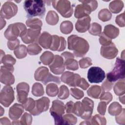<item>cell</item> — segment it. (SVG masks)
Masks as SVG:
<instances>
[{
    "mask_svg": "<svg viewBox=\"0 0 125 125\" xmlns=\"http://www.w3.org/2000/svg\"><path fill=\"white\" fill-rule=\"evenodd\" d=\"M114 92L116 95L121 96L125 94V85L124 79L120 80L115 83L113 87Z\"/></svg>",
    "mask_w": 125,
    "mask_h": 125,
    "instance_id": "4dcf8cb0",
    "label": "cell"
},
{
    "mask_svg": "<svg viewBox=\"0 0 125 125\" xmlns=\"http://www.w3.org/2000/svg\"><path fill=\"white\" fill-rule=\"evenodd\" d=\"M101 101H104L108 104L112 100V94L108 92H103L99 97Z\"/></svg>",
    "mask_w": 125,
    "mask_h": 125,
    "instance_id": "c3c4849f",
    "label": "cell"
},
{
    "mask_svg": "<svg viewBox=\"0 0 125 125\" xmlns=\"http://www.w3.org/2000/svg\"><path fill=\"white\" fill-rule=\"evenodd\" d=\"M90 125H105L106 119L100 115L96 114L89 119Z\"/></svg>",
    "mask_w": 125,
    "mask_h": 125,
    "instance_id": "f35d334b",
    "label": "cell"
},
{
    "mask_svg": "<svg viewBox=\"0 0 125 125\" xmlns=\"http://www.w3.org/2000/svg\"><path fill=\"white\" fill-rule=\"evenodd\" d=\"M107 79L112 83L125 78V60L118 57L113 69L106 75Z\"/></svg>",
    "mask_w": 125,
    "mask_h": 125,
    "instance_id": "277c9868",
    "label": "cell"
},
{
    "mask_svg": "<svg viewBox=\"0 0 125 125\" xmlns=\"http://www.w3.org/2000/svg\"><path fill=\"white\" fill-rule=\"evenodd\" d=\"M118 53V50L112 42L109 45L102 46L100 49L101 56L107 59L111 60L115 58Z\"/></svg>",
    "mask_w": 125,
    "mask_h": 125,
    "instance_id": "d6986e66",
    "label": "cell"
},
{
    "mask_svg": "<svg viewBox=\"0 0 125 125\" xmlns=\"http://www.w3.org/2000/svg\"><path fill=\"white\" fill-rule=\"evenodd\" d=\"M113 85V83L109 81L107 79L104 81V82L102 83L101 88L104 91H110Z\"/></svg>",
    "mask_w": 125,
    "mask_h": 125,
    "instance_id": "9f6ffc18",
    "label": "cell"
},
{
    "mask_svg": "<svg viewBox=\"0 0 125 125\" xmlns=\"http://www.w3.org/2000/svg\"><path fill=\"white\" fill-rule=\"evenodd\" d=\"M59 18L56 12L54 11H49L46 16L45 21L46 22L51 25H56L59 21Z\"/></svg>",
    "mask_w": 125,
    "mask_h": 125,
    "instance_id": "4316f807",
    "label": "cell"
},
{
    "mask_svg": "<svg viewBox=\"0 0 125 125\" xmlns=\"http://www.w3.org/2000/svg\"><path fill=\"white\" fill-rule=\"evenodd\" d=\"M41 28L27 29L25 34L21 37L22 41L26 44L35 42L37 39H38V37L41 33Z\"/></svg>",
    "mask_w": 125,
    "mask_h": 125,
    "instance_id": "e0dca14e",
    "label": "cell"
},
{
    "mask_svg": "<svg viewBox=\"0 0 125 125\" xmlns=\"http://www.w3.org/2000/svg\"><path fill=\"white\" fill-rule=\"evenodd\" d=\"M27 29L25 25L21 22H16L10 24L4 33L5 38L9 41L14 40L18 37L23 36Z\"/></svg>",
    "mask_w": 125,
    "mask_h": 125,
    "instance_id": "5b68a950",
    "label": "cell"
},
{
    "mask_svg": "<svg viewBox=\"0 0 125 125\" xmlns=\"http://www.w3.org/2000/svg\"><path fill=\"white\" fill-rule=\"evenodd\" d=\"M25 23L27 26L30 27V28L33 29L41 28L42 25V21L38 18L29 19L27 20Z\"/></svg>",
    "mask_w": 125,
    "mask_h": 125,
    "instance_id": "836d02e7",
    "label": "cell"
},
{
    "mask_svg": "<svg viewBox=\"0 0 125 125\" xmlns=\"http://www.w3.org/2000/svg\"><path fill=\"white\" fill-rule=\"evenodd\" d=\"M79 1L82 4L77 5L74 11V16L77 19L88 16L98 7V2L96 0H80Z\"/></svg>",
    "mask_w": 125,
    "mask_h": 125,
    "instance_id": "3957f363",
    "label": "cell"
},
{
    "mask_svg": "<svg viewBox=\"0 0 125 125\" xmlns=\"http://www.w3.org/2000/svg\"><path fill=\"white\" fill-rule=\"evenodd\" d=\"M66 45V42L65 39L61 36L56 35H52V42L50 49L52 51H63Z\"/></svg>",
    "mask_w": 125,
    "mask_h": 125,
    "instance_id": "ffe728a7",
    "label": "cell"
},
{
    "mask_svg": "<svg viewBox=\"0 0 125 125\" xmlns=\"http://www.w3.org/2000/svg\"><path fill=\"white\" fill-rule=\"evenodd\" d=\"M91 18L89 16L78 19L76 24L75 28L80 33H84L88 30L90 26Z\"/></svg>",
    "mask_w": 125,
    "mask_h": 125,
    "instance_id": "44dd1931",
    "label": "cell"
},
{
    "mask_svg": "<svg viewBox=\"0 0 125 125\" xmlns=\"http://www.w3.org/2000/svg\"><path fill=\"white\" fill-rule=\"evenodd\" d=\"M7 45L8 48L10 50H15L20 45V41L18 39H16L14 40L8 41Z\"/></svg>",
    "mask_w": 125,
    "mask_h": 125,
    "instance_id": "816d5d0a",
    "label": "cell"
},
{
    "mask_svg": "<svg viewBox=\"0 0 125 125\" xmlns=\"http://www.w3.org/2000/svg\"><path fill=\"white\" fill-rule=\"evenodd\" d=\"M14 53L18 59H21L25 58L27 54V47L24 45L21 44L14 50Z\"/></svg>",
    "mask_w": 125,
    "mask_h": 125,
    "instance_id": "d6a6232c",
    "label": "cell"
},
{
    "mask_svg": "<svg viewBox=\"0 0 125 125\" xmlns=\"http://www.w3.org/2000/svg\"><path fill=\"white\" fill-rule=\"evenodd\" d=\"M23 105L16 103L14 104L9 109V116L13 120H18L21 117L24 112Z\"/></svg>",
    "mask_w": 125,
    "mask_h": 125,
    "instance_id": "7402d4cb",
    "label": "cell"
},
{
    "mask_svg": "<svg viewBox=\"0 0 125 125\" xmlns=\"http://www.w3.org/2000/svg\"><path fill=\"white\" fill-rule=\"evenodd\" d=\"M15 99L14 91L10 85L4 86L0 91V103L5 107H8Z\"/></svg>",
    "mask_w": 125,
    "mask_h": 125,
    "instance_id": "ba28073f",
    "label": "cell"
},
{
    "mask_svg": "<svg viewBox=\"0 0 125 125\" xmlns=\"http://www.w3.org/2000/svg\"><path fill=\"white\" fill-rule=\"evenodd\" d=\"M52 6L63 17L69 18L73 14V9L70 1L67 0H52Z\"/></svg>",
    "mask_w": 125,
    "mask_h": 125,
    "instance_id": "52a82bcc",
    "label": "cell"
},
{
    "mask_svg": "<svg viewBox=\"0 0 125 125\" xmlns=\"http://www.w3.org/2000/svg\"><path fill=\"white\" fill-rule=\"evenodd\" d=\"M6 25V21L2 18L0 17V30H1Z\"/></svg>",
    "mask_w": 125,
    "mask_h": 125,
    "instance_id": "94428289",
    "label": "cell"
},
{
    "mask_svg": "<svg viewBox=\"0 0 125 125\" xmlns=\"http://www.w3.org/2000/svg\"><path fill=\"white\" fill-rule=\"evenodd\" d=\"M16 89L18 101L22 104H24L28 99L27 96L29 91V84L25 82L20 83L17 85Z\"/></svg>",
    "mask_w": 125,
    "mask_h": 125,
    "instance_id": "2e32d148",
    "label": "cell"
},
{
    "mask_svg": "<svg viewBox=\"0 0 125 125\" xmlns=\"http://www.w3.org/2000/svg\"><path fill=\"white\" fill-rule=\"evenodd\" d=\"M52 42V36L47 32H43L38 38L39 43L44 49H50Z\"/></svg>",
    "mask_w": 125,
    "mask_h": 125,
    "instance_id": "603a6c76",
    "label": "cell"
},
{
    "mask_svg": "<svg viewBox=\"0 0 125 125\" xmlns=\"http://www.w3.org/2000/svg\"><path fill=\"white\" fill-rule=\"evenodd\" d=\"M65 105L62 101L58 100L52 102V106L50 109V113L54 120L55 125L63 124L62 115L64 113Z\"/></svg>",
    "mask_w": 125,
    "mask_h": 125,
    "instance_id": "8992f818",
    "label": "cell"
},
{
    "mask_svg": "<svg viewBox=\"0 0 125 125\" xmlns=\"http://www.w3.org/2000/svg\"><path fill=\"white\" fill-rule=\"evenodd\" d=\"M64 60V64L66 69L70 70H76L79 68L78 62L74 60V55L69 52H64L61 54Z\"/></svg>",
    "mask_w": 125,
    "mask_h": 125,
    "instance_id": "ac0fdd59",
    "label": "cell"
},
{
    "mask_svg": "<svg viewBox=\"0 0 125 125\" xmlns=\"http://www.w3.org/2000/svg\"><path fill=\"white\" fill-rule=\"evenodd\" d=\"M22 104L25 110L30 112L35 108L36 105V101H35L31 98H28L26 102Z\"/></svg>",
    "mask_w": 125,
    "mask_h": 125,
    "instance_id": "ee69618b",
    "label": "cell"
},
{
    "mask_svg": "<svg viewBox=\"0 0 125 125\" xmlns=\"http://www.w3.org/2000/svg\"><path fill=\"white\" fill-rule=\"evenodd\" d=\"M88 32L93 36H100L102 33V26L97 22H93L90 24Z\"/></svg>",
    "mask_w": 125,
    "mask_h": 125,
    "instance_id": "74e56055",
    "label": "cell"
},
{
    "mask_svg": "<svg viewBox=\"0 0 125 125\" xmlns=\"http://www.w3.org/2000/svg\"><path fill=\"white\" fill-rule=\"evenodd\" d=\"M27 52L30 55H36L41 52L42 48L36 42H34L29 45L27 48Z\"/></svg>",
    "mask_w": 125,
    "mask_h": 125,
    "instance_id": "8d00e7d4",
    "label": "cell"
},
{
    "mask_svg": "<svg viewBox=\"0 0 125 125\" xmlns=\"http://www.w3.org/2000/svg\"><path fill=\"white\" fill-rule=\"evenodd\" d=\"M11 123L10 120L6 117L1 118L0 119V125H10Z\"/></svg>",
    "mask_w": 125,
    "mask_h": 125,
    "instance_id": "91938a15",
    "label": "cell"
},
{
    "mask_svg": "<svg viewBox=\"0 0 125 125\" xmlns=\"http://www.w3.org/2000/svg\"><path fill=\"white\" fill-rule=\"evenodd\" d=\"M14 70L13 66L3 65L0 67V82L7 85H11L15 82V78L12 73Z\"/></svg>",
    "mask_w": 125,
    "mask_h": 125,
    "instance_id": "9c48e42d",
    "label": "cell"
},
{
    "mask_svg": "<svg viewBox=\"0 0 125 125\" xmlns=\"http://www.w3.org/2000/svg\"><path fill=\"white\" fill-rule=\"evenodd\" d=\"M50 100L46 97H43L36 101L35 108L30 112V113L34 116H37L42 112L47 111L49 106Z\"/></svg>",
    "mask_w": 125,
    "mask_h": 125,
    "instance_id": "5bb4252c",
    "label": "cell"
},
{
    "mask_svg": "<svg viewBox=\"0 0 125 125\" xmlns=\"http://www.w3.org/2000/svg\"><path fill=\"white\" fill-rule=\"evenodd\" d=\"M94 108L93 101L87 97H85L81 102L80 117L84 120H89L93 113Z\"/></svg>",
    "mask_w": 125,
    "mask_h": 125,
    "instance_id": "30bf717a",
    "label": "cell"
},
{
    "mask_svg": "<svg viewBox=\"0 0 125 125\" xmlns=\"http://www.w3.org/2000/svg\"><path fill=\"white\" fill-rule=\"evenodd\" d=\"M68 49L73 51L77 57H82L88 52L89 45L84 39L76 35H72L67 38Z\"/></svg>",
    "mask_w": 125,
    "mask_h": 125,
    "instance_id": "6da1fadb",
    "label": "cell"
},
{
    "mask_svg": "<svg viewBox=\"0 0 125 125\" xmlns=\"http://www.w3.org/2000/svg\"><path fill=\"white\" fill-rule=\"evenodd\" d=\"M50 82H54L58 84H60L61 83L60 78L52 75L50 73H49L47 78L43 81H42V83L44 85H46L47 83H48Z\"/></svg>",
    "mask_w": 125,
    "mask_h": 125,
    "instance_id": "681fc988",
    "label": "cell"
},
{
    "mask_svg": "<svg viewBox=\"0 0 125 125\" xmlns=\"http://www.w3.org/2000/svg\"><path fill=\"white\" fill-rule=\"evenodd\" d=\"M78 86L82 88L83 90H85L89 86V84L83 78H81V82Z\"/></svg>",
    "mask_w": 125,
    "mask_h": 125,
    "instance_id": "680465c9",
    "label": "cell"
},
{
    "mask_svg": "<svg viewBox=\"0 0 125 125\" xmlns=\"http://www.w3.org/2000/svg\"><path fill=\"white\" fill-rule=\"evenodd\" d=\"M124 7V3L123 1L120 0H115L111 1L109 5L110 11L114 14H117L121 11Z\"/></svg>",
    "mask_w": 125,
    "mask_h": 125,
    "instance_id": "484cf974",
    "label": "cell"
},
{
    "mask_svg": "<svg viewBox=\"0 0 125 125\" xmlns=\"http://www.w3.org/2000/svg\"><path fill=\"white\" fill-rule=\"evenodd\" d=\"M106 105L105 102L104 101H101L98 104L97 107V111L102 115H104L106 112Z\"/></svg>",
    "mask_w": 125,
    "mask_h": 125,
    "instance_id": "db71d44e",
    "label": "cell"
},
{
    "mask_svg": "<svg viewBox=\"0 0 125 125\" xmlns=\"http://www.w3.org/2000/svg\"><path fill=\"white\" fill-rule=\"evenodd\" d=\"M104 71L100 67H90L87 72V79L90 83H100L105 78Z\"/></svg>",
    "mask_w": 125,
    "mask_h": 125,
    "instance_id": "8fae6325",
    "label": "cell"
},
{
    "mask_svg": "<svg viewBox=\"0 0 125 125\" xmlns=\"http://www.w3.org/2000/svg\"><path fill=\"white\" fill-rule=\"evenodd\" d=\"M125 13H123L122 14H120L116 17L115 22L117 24H118L119 26L123 27L125 26Z\"/></svg>",
    "mask_w": 125,
    "mask_h": 125,
    "instance_id": "11a10c76",
    "label": "cell"
},
{
    "mask_svg": "<svg viewBox=\"0 0 125 125\" xmlns=\"http://www.w3.org/2000/svg\"><path fill=\"white\" fill-rule=\"evenodd\" d=\"M102 89L99 85H92L87 91V95L91 98L94 99H99L101 94Z\"/></svg>",
    "mask_w": 125,
    "mask_h": 125,
    "instance_id": "83f0119b",
    "label": "cell"
},
{
    "mask_svg": "<svg viewBox=\"0 0 125 125\" xmlns=\"http://www.w3.org/2000/svg\"><path fill=\"white\" fill-rule=\"evenodd\" d=\"M119 100L123 104H125V94L122 95L121 96H120L119 97Z\"/></svg>",
    "mask_w": 125,
    "mask_h": 125,
    "instance_id": "6125c7cd",
    "label": "cell"
},
{
    "mask_svg": "<svg viewBox=\"0 0 125 125\" xmlns=\"http://www.w3.org/2000/svg\"><path fill=\"white\" fill-rule=\"evenodd\" d=\"M58 97L62 100L67 99L69 95V91L68 87L65 85H62L60 87Z\"/></svg>",
    "mask_w": 125,
    "mask_h": 125,
    "instance_id": "b9f144b4",
    "label": "cell"
},
{
    "mask_svg": "<svg viewBox=\"0 0 125 125\" xmlns=\"http://www.w3.org/2000/svg\"><path fill=\"white\" fill-rule=\"evenodd\" d=\"M32 93L36 97H40L44 93L42 85L39 83H36L33 84L32 88Z\"/></svg>",
    "mask_w": 125,
    "mask_h": 125,
    "instance_id": "e575fe53",
    "label": "cell"
},
{
    "mask_svg": "<svg viewBox=\"0 0 125 125\" xmlns=\"http://www.w3.org/2000/svg\"><path fill=\"white\" fill-rule=\"evenodd\" d=\"M54 58V54L50 51H45L40 58L41 62L45 65H49L53 61Z\"/></svg>",
    "mask_w": 125,
    "mask_h": 125,
    "instance_id": "f546056e",
    "label": "cell"
},
{
    "mask_svg": "<svg viewBox=\"0 0 125 125\" xmlns=\"http://www.w3.org/2000/svg\"><path fill=\"white\" fill-rule=\"evenodd\" d=\"M63 124L64 125H75L77 123V119L73 115L68 113L62 116Z\"/></svg>",
    "mask_w": 125,
    "mask_h": 125,
    "instance_id": "7bdbcfd3",
    "label": "cell"
},
{
    "mask_svg": "<svg viewBox=\"0 0 125 125\" xmlns=\"http://www.w3.org/2000/svg\"><path fill=\"white\" fill-rule=\"evenodd\" d=\"M45 4V1L44 0H25L23 7L27 14L26 17L32 18L38 16L42 18L46 11Z\"/></svg>",
    "mask_w": 125,
    "mask_h": 125,
    "instance_id": "7a4b0ae2",
    "label": "cell"
},
{
    "mask_svg": "<svg viewBox=\"0 0 125 125\" xmlns=\"http://www.w3.org/2000/svg\"><path fill=\"white\" fill-rule=\"evenodd\" d=\"M70 94L72 96L77 100L81 99L84 96L83 92L77 88H72L70 89Z\"/></svg>",
    "mask_w": 125,
    "mask_h": 125,
    "instance_id": "bcb514c9",
    "label": "cell"
},
{
    "mask_svg": "<svg viewBox=\"0 0 125 125\" xmlns=\"http://www.w3.org/2000/svg\"><path fill=\"white\" fill-rule=\"evenodd\" d=\"M99 42H100V44L101 45H102L103 46L107 45L110 44L112 42V39L107 37L103 32L100 35Z\"/></svg>",
    "mask_w": 125,
    "mask_h": 125,
    "instance_id": "f907efd6",
    "label": "cell"
},
{
    "mask_svg": "<svg viewBox=\"0 0 125 125\" xmlns=\"http://www.w3.org/2000/svg\"><path fill=\"white\" fill-rule=\"evenodd\" d=\"M74 103L72 101H69L65 105V109L67 113H71L73 112Z\"/></svg>",
    "mask_w": 125,
    "mask_h": 125,
    "instance_id": "6f0895ef",
    "label": "cell"
},
{
    "mask_svg": "<svg viewBox=\"0 0 125 125\" xmlns=\"http://www.w3.org/2000/svg\"><path fill=\"white\" fill-rule=\"evenodd\" d=\"M32 117L31 114L25 112L21 116L20 123L21 125H30L32 123Z\"/></svg>",
    "mask_w": 125,
    "mask_h": 125,
    "instance_id": "f6af8a7d",
    "label": "cell"
},
{
    "mask_svg": "<svg viewBox=\"0 0 125 125\" xmlns=\"http://www.w3.org/2000/svg\"><path fill=\"white\" fill-rule=\"evenodd\" d=\"M16 62V60L11 55H5L1 59H0V63H2L4 65L13 66Z\"/></svg>",
    "mask_w": 125,
    "mask_h": 125,
    "instance_id": "ab89813d",
    "label": "cell"
},
{
    "mask_svg": "<svg viewBox=\"0 0 125 125\" xmlns=\"http://www.w3.org/2000/svg\"><path fill=\"white\" fill-rule=\"evenodd\" d=\"M49 67L51 71L55 74L60 75L62 73L65 69L63 58L58 55H55L52 62L49 65Z\"/></svg>",
    "mask_w": 125,
    "mask_h": 125,
    "instance_id": "9a60e30c",
    "label": "cell"
},
{
    "mask_svg": "<svg viewBox=\"0 0 125 125\" xmlns=\"http://www.w3.org/2000/svg\"><path fill=\"white\" fill-rule=\"evenodd\" d=\"M79 63L81 68H86L92 64L91 59L89 57H85L81 59Z\"/></svg>",
    "mask_w": 125,
    "mask_h": 125,
    "instance_id": "7dc6e473",
    "label": "cell"
},
{
    "mask_svg": "<svg viewBox=\"0 0 125 125\" xmlns=\"http://www.w3.org/2000/svg\"><path fill=\"white\" fill-rule=\"evenodd\" d=\"M112 17L111 12L107 9H103L101 10L98 14L99 19L103 21H109Z\"/></svg>",
    "mask_w": 125,
    "mask_h": 125,
    "instance_id": "60d3db41",
    "label": "cell"
},
{
    "mask_svg": "<svg viewBox=\"0 0 125 125\" xmlns=\"http://www.w3.org/2000/svg\"><path fill=\"white\" fill-rule=\"evenodd\" d=\"M125 109H122V112L118 115L116 116L115 120L117 123L121 125H125Z\"/></svg>",
    "mask_w": 125,
    "mask_h": 125,
    "instance_id": "f5cc1de1",
    "label": "cell"
},
{
    "mask_svg": "<svg viewBox=\"0 0 125 125\" xmlns=\"http://www.w3.org/2000/svg\"><path fill=\"white\" fill-rule=\"evenodd\" d=\"M49 70L46 67L41 66L35 72L34 78L37 81H43L49 74Z\"/></svg>",
    "mask_w": 125,
    "mask_h": 125,
    "instance_id": "d4e9b609",
    "label": "cell"
},
{
    "mask_svg": "<svg viewBox=\"0 0 125 125\" xmlns=\"http://www.w3.org/2000/svg\"><path fill=\"white\" fill-rule=\"evenodd\" d=\"M122 105L118 102H114L111 103L109 106L108 111L110 115L112 116H117L122 111Z\"/></svg>",
    "mask_w": 125,
    "mask_h": 125,
    "instance_id": "f1b7e54d",
    "label": "cell"
},
{
    "mask_svg": "<svg viewBox=\"0 0 125 125\" xmlns=\"http://www.w3.org/2000/svg\"><path fill=\"white\" fill-rule=\"evenodd\" d=\"M73 25L72 23L69 21H62L60 25V31L64 34H69L73 30Z\"/></svg>",
    "mask_w": 125,
    "mask_h": 125,
    "instance_id": "1f68e13d",
    "label": "cell"
},
{
    "mask_svg": "<svg viewBox=\"0 0 125 125\" xmlns=\"http://www.w3.org/2000/svg\"><path fill=\"white\" fill-rule=\"evenodd\" d=\"M103 33L109 38L113 39L119 35V29L112 24H108L104 26Z\"/></svg>",
    "mask_w": 125,
    "mask_h": 125,
    "instance_id": "cb8c5ba5",
    "label": "cell"
},
{
    "mask_svg": "<svg viewBox=\"0 0 125 125\" xmlns=\"http://www.w3.org/2000/svg\"><path fill=\"white\" fill-rule=\"evenodd\" d=\"M46 93L50 97H55L59 93V88L55 83H50L46 87Z\"/></svg>",
    "mask_w": 125,
    "mask_h": 125,
    "instance_id": "d590c367",
    "label": "cell"
},
{
    "mask_svg": "<svg viewBox=\"0 0 125 125\" xmlns=\"http://www.w3.org/2000/svg\"><path fill=\"white\" fill-rule=\"evenodd\" d=\"M18 12V6L11 1L5 2L1 7L0 15V17L7 20L15 16Z\"/></svg>",
    "mask_w": 125,
    "mask_h": 125,
    "instance_id": "7c38bea8",
    "label": "cell"
},
{
    "mask_svg": "<svg viewBox=\"0 0 125 125\" xmlns=\"http://www.w3.org/2000/svg\"><path fill=\"white\" fill-rule=\"evenodd\" d=\"M61 81L70 86H78L81 77L78 74L69 71L64 72L61 76Z\"/></svg>",
    "mask_w": 125,
    "mask_h": 125,
    "instance_id": "4fadbf2b",
    "label": "cell"
}]
</instances>
